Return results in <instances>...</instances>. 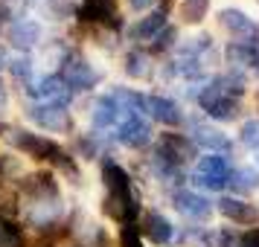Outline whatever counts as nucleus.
<instances>
[{
    "instance_id": "f257e3e1",
    "label": "nucleus",
    "mask_w": 259,
    "mask_h": 247,
    "mask_svg": "<svg viewBox=\"0 0 259 247\" xmlns=\"http://www.w3.org/2000/svg\"><path fill=\"white\" fill-rule=\"evenodd\" d=\"M247 96V76L239 70L210 73V79L198 87L195 105L210 122H236L242 117V105Z\"/></svg>"
},
{
    "instance_id": "f03ea898",
    "label": "nucleus",
    "mask_w": 259,
    "mask_h": 247,
    "mask_svg": "<svg viewBox=\"0 0 259 247\" xmlns=\"http://www.w3.org/2000/svg\"><path fill=\"white\" fill-rule=\"evenodd\" d=\"M61 76V82L70 87L73 96H88L94 93L99 84L105 82V73L96 67L94 61L84 56L79 47H67V53L59 59V70H56Z\"/></svg>"
},
{
    "instance_id": "7ed1b4c3",
    "label": "nucleus",
    "mask_w": 259,
    "mask_h": 247,
    "mask_svg": "<svg viewBox=\"0 0 259 247\" xmlns=\"http://www.w3.org/2000/svg\"><path fill=\"white\" fill-rule=\"evenodd\" d=\"M21 114H24V119L38 131V134H47V137H56V134L73 137V134H76V114H73V108H67V105L24 102Z\"/></svg>"
},
{
    "instance_id": "20e7f679",
    "label": "nucleus",
    "mask_w": 259,
    "mask_h": 247,
    "mask_svg": "<svg viewBox=\"0 0 259 247\" xmlns=\"http://www.w3.org/2000/svg\"><path fill=\"white\" fill-rule=\"evenodd\" d=\"M230 172H233V163H230V154H198L195 160V169L189 172V186L198 189V192H215L222 195L227 189V180H230Z\"/></svg>"
},
{
    "instance_id": "39448f33",
    "label": "nucleus",
    "mask_w": 259,
    "mask_h": 247,
    "mask_svg": "<svg viewBox=\"0 0 259 247\" xmlns=\"http://www.w3.org/2000/svg\"><path fill=\"white\" fill-rule=\"evenodd\" d=\"M15 189H18V195H21V210L29 207V204L61 201V180L53 169H47V166H38L32 172H24V175L15 180Z\"/></svg>"
},
{
    "instance_id": "423d86ee",
    "label": "nucleus",
    "mask_w": 259,
    "mask_h": 247,
    "mask_svg": "<svg viewBox=\"0 0 259 247\" xmlns=\"http://www.w3.org/2000/svg\"><path fill=\"white\" fill-rule=\"evenodd\" d=\"M149 152H152V157L163 160L166 166H175V169H187L189 163L198 160V149H195V142L189 140V134H184V131H163V134H157Z\"/></svg>"
},
{
    "instance_id": "0eeeda50",
    "label": "nucleus",
    "mask_w": 259,
    "mask_h": 247,
    "mask_svg": "<svg viewBox=\"0 0 259 247\" xmlns=\"http://www.w3.org/2000/svg\"><path fill=\"white\" fill-rule=\"evenodd\" d=\"M44 24L29 15H15L6 24V47H12L18 56H32L38 47H44Z\"/></svg>"
},
{
    "instance_id": "6e6552de",
    "label": "nucleus",
    "mask_w": 259,
    "mask_h": 247,
    "mask_svg": "<svg viewBox=\"0 0 259 247\" xmlns=\"http://www.w3.org/2000/svg\"><path fill=\"white\" fill-rule=\"evenodd\" d=\"M169 204L187 224H201V227L210 221L212 212H215V204L204 192H198L192 186H181L175 192H169Z\"/></svg>"
},
{
    "instance_id": "1a4fd4ad",
    "label": "nucleus",
    "mask_w": 259,
    "mask_h": 247,
    "mask_svg": "<svg viewBox=\"0 0 259 247\" xmlns=\"http://www.w3.org/2000/svg\"><path fill=\"white\" fill-rule=\"evenodd\" d=\"M169 15H172V0H160L152 12L134 18V21L125 26V38H128L134 47H140V44H152L154 38L172 24V21H169Z\"/></svg>"
},
{
    "instance_id": "9d476101",
    "label": "nucleus",
    "mask_w": 259,
    "mask_h": 247,
    "mask_svg": "<svg viewBox=\"0 0 259 247\" xmlns=\"http://www.w3.org/2000/svg\"><path fill=\"white\" fill-rule=\"evenodd\" d=\"M189 140L195 142V149L204 154H230L233 152V137L227 134L224 128L212 125L210 119H201V117H192L189 119Z\"/></svg>"
},
{
    "instance_id": "9b49d317",
    "label": "nucleus",
    "mask_w": 259,
    "mask_h": 247,
    "mask_svg": "<svg viewBox=\"0 0 259 247\" xmlns=\"http://www.w3.org/2000/svg\"><path fill=\"white\" fill-rule=\"evenodd\" d=\"M154 142V128L149 117H122L114 128V145L128 152H149Z\"/></svg>"
},
{
    "instance_id": "f8f14e48",
    "label": "nucleus",
    "mask_w": 259,
    "mask_h": 247,
    "mask_svg": "<svg viewBox=\"0 0 259 247\" xmlns=\"http://www.w3.org/2000/svg\"><path fill=\"white\" fill-rule=\"evenodd\" d=\"M24 99L26 102H53V105H67L73 108L76 102V96L70 93V87L61 82L59 73H44V76H38L32 84H26L24 90Z\"/></svg>"
},
{
    "instance_id": "ddd939ff",
    "label": "nucleus",
    "mask_w": 259,
    "mask_h": 247,
    "mask_svg": "<svg viewBox=\"0 0 259 247\" xmlns=\"http://www.w3.org/2000/svg\"><path fill=\"white\" fill-rule=\"evenodd\" d=\"M99 183H102V195H137L134 172L125 163H119L114 154L99 160Z\"/></svg>"
},
{
    "instance_id": "4468645a",
    "label": "nucleus",
    "mask_w": 259,
    "mask_h": 247,
    "mask_svg": "<svg viewBox=\"0 0 259 247\" xmlns=\"http://www.w3.org/2000/svg\"><path fill=\"white\" fill-rule=\"evenodd\" d=\"M143 233V241H149L154 247H172L178 241V224L166 215V212L154 210V207H146L137 221Z\"/></svg>"
},
{
    "instance_id": "2eb2a0df",
    "label": "nucleus",
    "mask_w": 259,
    "mask_h": 247,
    "mask_svg": "<svg viewBox=\"0 0 259 247\" xmlns=\"http://www.w3.org/2000/svg\"><path fill=\"white\" fill-rule=\"evenodd\" d=\"M215 24L222 32L230 35V41H247V38H256L259 35V21L250 18V15L236 6V3H227L215 12Z\"/></svg>"
},
{
    "instance_id": "dca6fc26",
    "label": "nucleus",
    "mask_w": 259,
    "mask_h": 247,
    "mask_svg": "<svg viewBox=\"0 0 259 247\" xmlns=\"http://www.w3.org/2000/svg\"><path fill=\"white\" fill-rule=\"evenodd\" d=\"M146 114L157 125H163V131H178L187 122L184 105L169 93H146Z\"/></svg>"
},
{
    "instance_id": "f3484780",
    "label": "nucleus",
    "mask_w": 259,
    "mask_h": 247,
    "mask_svg": "<svg viewBox=\"0 0 259 247\" xmlns=\"http://www.w3.org/2000/svg\"><path fill=\"white\" fill-rule=\"evenodd\" d=\"M215 212H219L230 227H239V230H247V227H256L259 224V204H253V201H247V198L219 195Z\"/></svg>"
},
{
    "instance_id": "a211bd4d",
    "label": "nucleus",
    "mask_w": 259,
    "mask_h": 247,
    "mask_svg": "<svg viewBox=\"0 0 259 247\" xmlns=\"http://www.w3.org/2000/svg\"><path fill=\"white\" fill-rule=\"evenodd\" d=\"M117 122H119V105L111 90L96 93L88 102V125H91V131H96V134H114Z\"/></svg>"
},
{
    "instance_id": "6ab92c4d",
    "label": "nucleus",
    "mask_w": 259,
    "mask_h": 247,
    "mask_svg": "<svg viewBox=\"0 0 259 247\" xmlns=\"http://www.w3.org/2000/svg\"><path fill=\"white\" fill-rule=\"evenodd\" d=\"M122 73L131 82H152L157 73V61L146 47H128L122 53Z\"/></svg>"
},
{
    "instance_id": "aec40b11",
    "label": "nucleus",
    "mask_w": 259,
    "mask_h": 247,
    "mask_svg": "<svg viewBox=\"0 0 259 247\" xmlns=\"http://www.w3.org/2000/svg\"><path fill=\"white\" fill-rule=\"evenodd\" d=\"M227 189L236 198H250L253 192H259V169L256 166H233Z\"/></svg>"
},
{
    "instance_id": "412c9836",
    "label": "nucleus",
    "mask_w": 259,
    "mask_h": 247,
    "mask_svg": "<svg viewBox=\"0 0 259 247\" xmlns=\"http://www.w3.org/2000/svg\"><path fill=\"white\" fill-rule=\"evenodd\" d=\"M210 9H212V0H181L175 6L178 12V21L189 29H201L210 18Z\"/></svg>"
},
{
    "instance_id": "4be33fe9",
    "label": "nucleus",
    "mask_w": 259,
    "mask_h": 247,
    "mask_svg": "<svg viewBox=\"0 0 259 247\" xmlns=\"http://www.w3.org/2000/svg\"><path fill=\"white\" fill-rule=\"evenodd\" d=\"M0 247H29L26 227L18 218H9L0 212Z\"/></svg>"
},
{
    "instance_id": "5701e85b",
    "label": "nucleus",
    "mask_w": 259,
    "mask_h": 247,
    "mask_svg": "<svg viewBox=\"0 0 259 247\" xmlns=\"http://www.w3.org/2000/svg\"><path fill=\"white\" fill-rule=\"evenodd\" d=\"M6 73H9V79L24 90L26 84H32L38 79L35 76V59H32V56H12L9 64H6Z\"/></svg>"
},
{
    "instance_id": "b1692460",
    "label": "nucleus",
    "mask_w": 259,
    "mask_h": 247,
    "mask_svg": "<svg viewBox=\"0 0 259 247\" xmlns=\"http://www.w3.org/2000/svg\"><path fill=\"white\" fill-rule=\"evenodd\" d=\"M178 44H181V29H178L175 24H169L152 44H146V50L152 53L154 59H166V56H172L178 50Z\"/></svg>"
},
{
    "instance_id": "393cba45",
    "label": "nucleus",
    "mask_w": 259,
    "mask_h": 247,
    "mask_svg": "<svg viewBox=\"0 0 259 247\" xmlns=\"http://www.w3.org/2000/svg\"><path fill=\"white\" fill-rule=\"evenodd\" d=\"M236 140L239 145L250 154H259V117H247L239 122V128H236Z\"/></svg>"
},
{
    "instance_id": "a878e982",
    "label": "nucleus",
    "mask_w": 259,
    "mask_h": 247,
    "mask_svg": "<svg viewBox=\"0 0 259 247\" xmlns=\"http://www.w3.org/2000/svg\"><path fill=\"white\" fill-rule=\"evenodd\" d=\"M117 247H146L140 227H137V224H125V227H117Z\"/></svg>"
},
{
    "instance_id": "bb28decb",
    "label": "nucleus",
    "mask_w": 259,
    "mask_h": 247,
    "mask_svg": "<svg viewBox=\"0 0 259 247\" xmlns=\"http://www.w3.org/2000/svg\"><path fill=\"white\" fill-rule=\"evenodd\" d=\"M239 241H242L239 227H230V224L215 227V247H239Z\"/></svg>"
},
{
    "instance_id": "cd10ccee",
    "label": "nucleus",
    "mask_w": 259,
    "mask_h": 247,
    "mask_svg": "<svg viewBox=\"0 0 259 247\" xmlns=\"http://www.w3.org/2000/svg\"><path fill=\"white\" fill-rule=\"evenodd\" d=\"M157 3H160V0H125V9H128L131 15H137V18H140V15L152 12Z\"/></svg>"
},
{
    "instance_id": "c85d7f7f",
    "label": "nucleus",
    "mask_w": 259,
    "mask_h": 247,
    "mask_svg": "<svg viewBox=\"0 0 259 247\" xmlns=\"http://www.w3.org/2000/svg\"><path fill=\"white\" fill-rule=\"evenodd\" d=\"M239 247H259V224L256 227L242 230V241H239Z\"/></svg>"
},
{
    "instance_id": "c756f323",
    "label": "nucleus",
    "mask_w": 259,
    "mask_h": 247,
    "mask_svg": "<svg viewBox=\"0 0 259 247\" xmlns=\"http://www.w3.org/2000/svg\"><path fill=\"white\" fill-rule=\"evenodd\" d=\"M9 105H12V96L9 90L0 84V122H6V114H9Z\"/></svg>"
},
{
    "instance_id": "7c9ffc66",
    "label": "nucleus",
    "mask_w": 259,
    "mask_h": 247,
    "mask_svg": "<svg viewBox=\"0 0 259 247\" xmlns=\"http://www.w3.org/2000/svg\"><path fill=\"white\" fill-rule=\"evenodd\" d=\"M253 111H256V117H259V87H256V93H253Z\"/></svg>"
},
{
    "instance_id": "2f4dec72",
    "label": "nucleus",
    "mask_w": 259,
    "mask_h": 247,
    "mask_svg": "<svg viewBox=\"0 0 259 247\" xmlns=\"http://www.w3.org/2000/svg\"><path fill=\"white\" fill-rule=\"evenodd\" d=\"M61 247H84L82 241H67V244H61Z\"/></svg>"
},
{
    "instance_id": "473e14b6",
    "label": "nucleus",
    "mask_w": 259,
    "mask_h": 247,
    "mask_svg": "<svg viewBox=\"0 0 259 247\" xmlns=\"http://www.w3.org/2000/svg\"><path fill=\"white\" fill-rule=\"evenodd\" d=\"M256 3H259V0H256Z\"/></svg>"
}]
</instances>
